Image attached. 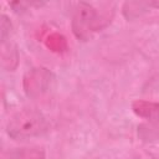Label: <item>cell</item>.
I'll use <instances>...</instances> for the list:
<instances>
[{
    "mask_svg": "<svg viewBox=\"0 0 159 159\" xmlns=\"http://www.w3.org/2000/svg\"><path fill=\"white\" fill-rule=\"evenodd\" d=\"M48 123L45 116L35 108H25L14 113L6 124L7 134L14 139H27L46 133Z\"/></svg>",
    "mask_w": 159,
    "mask_h": 159,
    "instance_id": "cell-1",
    "label": "cell"
},
{
    "mask_svg": "<svg viewBox=\"0 0 159 159\" xmlns=\"http://www.w3.org/2000/svg\"><path fill=\"white\" fill-rule=\"evenodd\" d=\"M72 29L75 35L83 40L87 39L91 32L101 29L96 9L87 2H80L73 15Z\"/></svg>",
    "mask_w": 159,
    "mask_h": 159,
    "instance_id": "cell-2",
    "label": "cell"
},
{
    "mask_svg": "<svg viewBox=\"0 0 159 159\" xmlns=\"http://www.w3.org/2000/svg\"><path fill=\"white\" fill-rule=\"evenodd\" d=\"M46 70L45 68H36L27 73L25 77V91L29 96L35 97L45 93L48 88V84L51 83V73H48L43 80Z\"/></svg>",
    "mask_w": 159,
    "mask_h": 159,
    "instance_id": "cell-3",
    "label": "cell"
},
{
    "mask_svg": "<svg viewBox=\"0 0 159 159\" xmlns=\"http://www.w3.org/2000/svg\"><path fill=\"white\" fill-rule=\"evenodd\" d=\"M138 135L144 142H154L159 139V118L148 119V122L138 125Z\"/></svg>",
    "mask_w": 159,
    "mask_h": 159,
    "instance_id": "cell-4",
    "label": "cell"
},
{
    "mask_svg": "<svg viewBox=\"0 0 159 159\" xmlns=\"http://www.w3.org/2000/svg\"><path fill=\"white\" fill-rule=\"evenodd\" d=\"M133 111L147 119H157L159 118V103L145 102V101H135L133 103Z\"/></svg>",
    "mask_w": 159,
    "mask_h": 159,
    "instance_id": "cell-5",
    "label": "cell"
},
{
    "mask_svg": "<svg viewBox=\"0 0 159 159\" xmlns=\"http://www.w3.org/2000/svg\"><path fill=\"white\" fill-rule=\"evenodd\" d=\"M7 159H45V152L40 147L19 148L11 152Z\"/></svg>",
    "mask_w": 159,
    "mask_h": 159,
    "instance_id": "cell-6",
    "label": "cell"
},
{
    "mask_svg": "<svg viewBox=\"0 0 159 159\" xmlns=\"http://www.w3.org/2000/svg\"><path fill=\"white\" fill-rule=\"evenodd\" d=\"M1 56H2V66L5 65L6 61L10 62V70H14V66L11 65V62L17 63V50L14 45H11L10 42H1Z\"/></svg>",
    "mask_w": 159,
    "mask_h": 159,
    "instance_id": "cell-7",
    "label": "cell"
},
{
    "mask_svg": "<svg viewBox=\"0 0 159 159\" xmlns=\"http://www.w3.org/2000/svg\"><path fill=\"white\" fill-rule=\"evenodd\" d=\"M11 32V22L6 17V15H1V42L9 40Z\"/></svg>",
    "mask_w": 159,
    "mask_h": 159,
    "instance_id": "cell-8",
    "label": "cell"
},
{
    "mask_svg": "<svg viewBox=\"0 0 159 159\" xmlns=\"http://www.w3.org/2000/svg\"><path fill=\"white\" fill-rule=\"evenodd\" d=\"M157 159H159V158H157Z\"/></svg>",
    "mask_w": 159,
    "mask_h": 159,
    "instance_id": "cell-9",
    "label": "cell"
}]
</instances>
